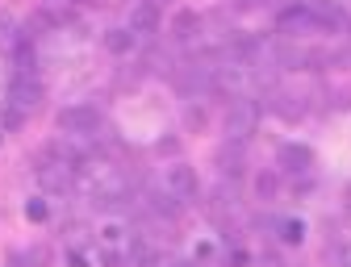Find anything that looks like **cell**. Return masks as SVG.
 <instances>
[{
    "label": "cell",
    "instance_id": "cell-1",
    "mask_svg": "<svg viewBox=\"0 0 351 267\" xmlns=\"http://www.w3.org/2000/svg\"><path fill=\"white\" fill-rule=\"evenodd\" d=\"M259 117H263V105L251 101V97H239L230 105V113H226V138L230 142H247L255 134V125H259Z\"/></svg>",
    "mask_w": 351,
    "mask_h": 267
},
{
    "label": "cell",
    "instance_id": "cell-2",
    "mask_svg": "<svg viewBox=\"0 0 351 267\" xmlns=\"http://www.w3.org/2000/svg\"><path fill=\"white\" fill-rule=\"evenodd\" d=\"M59 125H63L67 134H80V138H97L105 121H101V113H97L93 105H71V109L59 113Z\"/></svg>",
    "mask_w": 351,
    "mask_h": 267
},
{
    "label": "cell",
    "instance_id": "cell-3",
    "mask_svg": "<svg viewBox=\"0 0 351 267\" xmlns=\"http://www.w3.org/2000/svg\"><path fill=\"white\" fill-rule=\"evenodd\" d=\"M9 101L17 109H34L42 101V84L38 75H9Z\"/></svg>",
    "mask_w": 351,
    "mask_h": 267
},
{
    "label": "cell",
    "instance_id": "cell-4",
    "mask_svg": "<svg viewBox=\"0 0 351 267\" xmlns=\"http://www.w3.org/2000/svg\"><path fill=\"white\" fill-rule=\"evenodd\" d=\"M217 167H222L226 180H243L247 175V155H243V142H226L217 151Z\"/></svg>",
    "mask_w": 351,
    "mask_h": 267
},
{
    "label": "cell",
    "instance_id": "cell-5",
    "mask_svg": "<svg viewBox=\"0 0 351 267\" xmlns=\"http://www.w3.org/2000/svg\"><path fill=\"white\" fill-rule=\"evenodd\" d=\"M167 188L176 192V196H197V171L189 167V163H176L171 171H167Z\"/></svg>",
    "mask_w": 351,
    "mask_h": 267
},
{
    "label": "cell",
    "instance_id": "cell-6",
    "mask_svg": "<svg viewBox=\"0 0 351 267\" xmlns=\"http://www.w3.org/2000/svg\"><path fill=\"white\" fill-rule=\"evenodd\" d=\"M143 209H151L155 217H180V196L176 192H151L143 201Z\"/></svg>",
    "mask_w": 351,
    "mask_h": 267
},
{
    "label": "cell",
    "instance_id": "cell-7",
    "mask_svg": "<svg viewBox=\"0 0 351 267\" xmlns=\"http://www.w3.org/2000/svg\"><path fill=\"white\" fill-rule=\"evenodd\" d=\"M13 75H38V55L29 42H17L13 47Z\"/></svg>",
    "mask_w": 351,
    "mask_h": 267
},
{
    "label": "cell",
    "instance_id": "cell-8",
    "mask_svg": "<svg viewBox=\"0 0 351 267\" xmlns=\"http://www.w3.org/2000/svg\"><path fill=\"white\" fill-rule=\"evenodd\" d=\"M130 25H134V34H155V29H159V9L147 0V5H138V9H134Z\"/></svg>",
    "mask_w": 351,
    "mask_h": 267
},
{
    "label": "cell",
    "instance_id": "cell-9",
    "mask_svg": "<svg viewBox=\"0 0 351 267\" xmlns=\"http://www.w3.org/2000/svg\"><path fill=\"white\" fill-rule=\"evenodd\" d=\"M280 163H289L293 171H310L314 167V155L305 147H280Z\"/></svg>",
    "mask_w": 351,
    "mask_h": 267
},
{
    "label": "cell",
    "instance_id": "cell-10",
    "mask_svg": "<svg viewBox=\"0 0 351 267\" xmlns=\"http://www.w3.org/2000/svg\"><path fill=\"white\" fill-rule=\"evenodd\" d=\"M105 47L113 55H130V51H134V29H109L105 34Z\"/></svg>",
    "mask_w": 351,
    "mask_h": 267
},
{
    "label": "cell",
    "instance_id": "cell-11",
    "mask_svg": "<svg viewBox=\"0 0 351 267\" xmlns=\"http://www.w3.org/2000/svg\"><path fill=\"white\" fill-rule=\"evenodd\" d=\"M280 238H285L289 246H297V242L305 238V221H301V217H285V221H280Z\"/></svg>",
    "mask_w": 351,
    "mask_h": 267
},
{
    "label": "cell",
    "instance_id": "cell-12",
    "mask_svg": "<svg viewBox=\"0 0 351 267\" xmlns=\"http://www.w3.org/2000/svg\"><path fill=\"white\" fill-rule=\"evenodd\" d=\"M197 29H201V17H197V13H189V9L176 13V38H193Z\"/></svg>",
    "mask_w": 351,
    "mask_h": 267
},
{
    "label": "cell",
    "instance_id": "cell-13",
    "mask_svg": "<svg viewBox=\"0 0 351 267\" xmlns=\"http://www.w3.org/2000/svg\"><path fill=\"white\" fill-rule=\"evenodd\" d=\"M255 188H259V196H263V201H272V196H276V188H280V175H276V171H263L259 180H255Z\"/></svg>",
    "mask_w": 351,
    "mask_h": 267
},
{
    "label": "cell",
    "instance_id": "cell-14",
    "mask_svg": "<svg viewBox=\"0 0 351 267\" xmlns=\"http://www.w3.org/2000/svg\"><path fill=\"white\" fill-rule=\"evenodd\" d=\"M25 217H29V221H47V217H51V209H47V201H42V196H34V201L25 205Z\"/></svg>",
    "mask_w": 351,
    "mask_h": 267
},
{
    "label": "cell",
    "instance_id": "cell-15",
    "mask_svg": "<svg viewBox=\"0 0 351 267\" xmlns=\"http://www.w3.org/2000/svg\"><path fill=\"white\" fill-rule=\"evenodd\" d=\"M247 263H251V255H247V251H239V246H234V251H230V267H247Z\"/></svg>",
    "mask_w": 351,
    "mask_h": 267
},
{
    "label": "cell",
    "instance_id": "cell-16",
    "mask_svg": "<svg viewBox=\"0 0 351 267\" xmlns=\"http://www.w3.org/2000/svg\"><path fill=\"white\" fill-rule=\"evenodd\" d=\"M101 267H121V255H117V251H105V259H101Z\"/></svg>",
    "mask_w": 351,
    "mask_h": 267
},
{
    "label": "cell",
    "instance_id": "cell-17",
    "mask_svg": "<svg viewBox=\"0 0 351 267\" xmlns=\"http://www.w3.org/2000/svg\"><path fill=\"white\" fill-rule=\"evenodd\" d=\"M5 125H9V129H17V125H21V113H17V109H9V113H5Z\"/></svg>",
    "mask_w": 351,
    "mask_h": 267
},
{
    "label": "cell",
    "instance_id": "cell-18",
    "mask_svg": "<svg viewBox=\"0 0 351 267\" xmlns=\"http://www.w3.org/2000/svg\"><path fill=\"white\" fill-rule=\"evenodd\" d=\"M67 263H71V267H84V255H80V251H71V255H67Z\"/></svg>",
    "mask_w": 351,
    "mask_h": 267
},
{
    "label": "cell",
    "instance_id": "cell-19",
    "mask_svg": "<svg viewBox=\"0 0 351 267\" xmlns=\"http://www.w3.org/2000/svg\"><path fill=\"white\" fill-rule=\"evenodd\" d=\"M151 5H155V0H151Z\"/></svg>",
    "mask_w": 351,
    "mask_h": 267
}]
</instances>
